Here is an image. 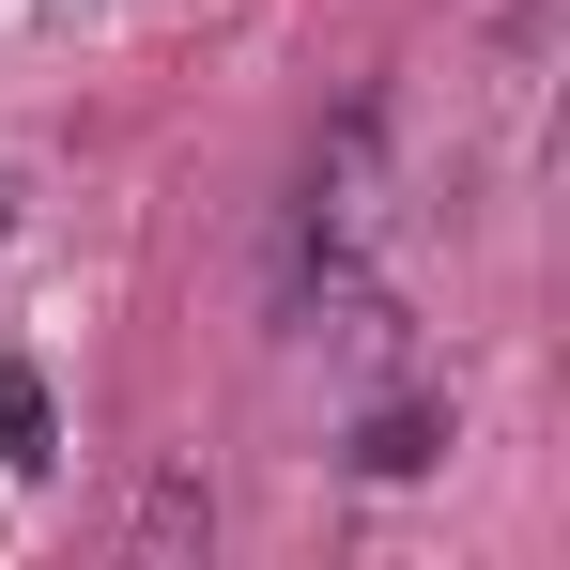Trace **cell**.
<instances>
[{"mask_svg":"<svg viewBox=\"0 0 570 570\" xmlns=\"http://www.w3.org/2000/svg\"><path fill=\"white\" fill-rule=\"evenodd\" d=\"M371 170H385V108L355 94L324 139H308V170H293V216H278V293L308 308V293L355 263V232H371Z\"/></svg>","mask_w":570,"mask_h":570,"instance_id":"cell-1","label":"cell"},{"mask_svg":"<svg viewBox=\"0 0 570 570\" xmlns=\"http://www.w3.org/2000/svg\"><path fill=\"white\" fill-rule=\"evenodd\" d=\"M0 432H16V463H47V385L31 371H0Z\"/></svg>","mask_w":570,"mask_h":570,"instance_id":"cell-4","label":"cell"},{"mask_svg":"<svg viewBox=\"0 0 570 570\" xmlns=\"http://www.w3.org/2000/svg\"><path fill=\"white\" fill-rule=\"evenodd\" d=\"M432 448H448V416H432V401H385L371 432H355V463H371V478H416Z\"/></svg>","mask_w":570,"mask_h":570,"instance_id":"cell-2","label":"cell"},{"mask_svg":"<svg viewBox=\"0 0 570 570\" xmlns=\"http://www.w3.org/2000/svg\"><path fill=\"white\" fill-rule=\"evenodd\" d=\"M139 540H216V493H200V478H155V493H139Z\"/></svg>","mask_w":570,"mask_h":570,"instance_id":"cell-3","label":"cell"}]
</instances>
